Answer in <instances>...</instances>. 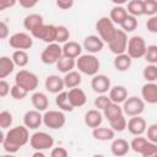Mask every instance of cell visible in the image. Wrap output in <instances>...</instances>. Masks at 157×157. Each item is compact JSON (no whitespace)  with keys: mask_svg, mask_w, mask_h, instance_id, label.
<instances>
[{"mask_svg":"<svg viewBox=\"0 0 157 157\" xmlns=\"http://www.w3.org/2000/svg\"><path fill=\"white\" fill-rule=\"evenodd\" d=\"M109 124H110V128H112L114 131H118V132L124 131V130L126 129V126H128V121H126L124 114H120V115H118L117 118L112 119V120L109 121Z\"/></svg>","mask_w":157,"mask_h":157,"instance_id":"d590c367","label":"cell"},{"mask_svg":"<svg viewBox=\"0 0 157 157\" xmlns=\"http://www.w3.org/2000/svg\"><path fill=\"white\" fill-rule=\"evenodd\" d=\"M110 103H112V99L109 98V96H105L104 93L101 94V96H98L94 99V107L97 109H102V110H104Z\"/></svg>","mask_w":157,"mask_h":157,"instance_id":"bcb514c9","label":"cell"},{"mask_svg":"<svg viewBox=\"0 0 157 157\" xmlns=\"http://www.w3.org/2000/svg\"><path fill=\"white\" fill-rule=\"evenodd\" d=\"M109 98L114 103H124L125 99L128 98V90L124 86H114L110 87L109 90Z\"/></svg>","mask_w":157,"mask_h":157,"instance_id":"cb8c5ba5","label":"cell"},{"mask_svg":"<svg viewBox=\"0 0 157 157\" xmlns=\"http://www.w3.org/2000/svg\"><path fill=\"white\" fill-rule=\"evenodd\" d=\"M75 65H76L75 59L63 55V56L58 60V63H56V69H58L60 72L66 74V72H69V71H72V69L75 67Z\"/></svg>","mask_w":157,"mask_h":157,"instance_id":"1f68e13d","label":"cell"},{"mask_svg":"<svg viewBox=\"0 0 157 157\" xmlns=\"http://www.w3.org/2000/svg\"><path fill=\"white\" fill-rule=\"evenodd\" d=\"M7 36H9V27L4 21H1L0 22V38L5 39Z\"/></svg>","mask_w":157,"mask_h":157,"instance_id":"11a10c76","label":"cell"},{"mask_svg":"<svg viewBox=\"0 0 157 157\" xmlns=\"http://www.w3.org/2000/svg\"><path fill=\"white\" fill-rule=\"evenodd\" d=\"M67 155H69V152L64 147H54L50 152L52 157H67Z\"/></svg>","mask_w":157,"mask_h":157,"instance_id":"681fc988","label":"cell"},{"mask_svg":"<svg viewBox=\"0 0 157 157\" xmlns=\"http://www.w3.org/2000/svg\"><path fill=\"white\" fill-rule=\"evenodd\" d=\"M92 136L98 141H109L115 136V131L112 128H94L92 131Z\"/></svg>","mask_w":157,"mask_h":157,"instance_id":"484cf974","label":"cell"},{"mask_svg":"<svg viewBox=\"0 0 157 157\" xmlns=\"http://www.w3.org/2000/svg\"><path fill=\"white\" fill-rule=\"evenodd\" d=\"M145 109V103L141 98L132 96L125 99V102L123 103V112L125 115L128 117H135V115H140Z\"/></svg>","mask_w":157,"mask_h":157,"instance_id":"30bf717a","label":"cell"},{"mask_svg":"<svg viewBox=\"0 0 157 157\" xmlns=\"http://www.w3.org/2000/svg\"><path fill=\"white\" fill-rule=\"evenodd\" d=\"M67 93H69V99H70L71 104L74 105V108L82 107V105L86 104L87 97H86V93H85L83 90L77 88V87H74V88H71Z\"/></svg>","mask_w":157,"mask_h":157,"instance_id":"d6986e66","label":"cell"},{"mask_svg":"<svg viewBox=\"0 0 157 157\" xmlns=\"http://www.w3.org/2000/svg\"><path fill=\"white\" fill-rule=\"evenodd\" d=\"M96 29L104 43H110L118 31L110 17H101L96 23Z\"/></svg>","mask_w":157,"mask_h":157,"instance_id":"3957f363","label":"cell"},{"mask_svg":"<svg viewBox=\"0 0 157 157\" xmlns=\"http://www.w3.org/2000/svg\"><path fill=\"white\" fill-rule=\"evenodd\" d=\"M31 101H32L33 107L37 110H39V112H44L49 107V99H48V97L43 92H36V93H33L32 97H31Z\"/></svg>","mask_w":157,"mask_h":157,"instance_id":"d4e9b609","label":"cell"},{"mask_svg":"<svg viewBox=\"0 0 157 157\" xmlns=\"http://www.w3.org/2000/svg\"><path fill=\"white\" fill-rule=\"evenodd\" d=\"M55 103L58 105L59 109L64 110V112H72L74 109V105L71 104L70 99H69V93L67 92H60L58 93L56 98H55Z\"/></svg>","mask_w":157,"mask_h":157,"instance_id":"f1b7e54d","label":"cell"},{"mask_svg":"<svg viewBox=\"0 0 157 157\" xmlns=\"http://www.w3.org/2000/svg\"><path fill=\"white\" fill-rule=\"evenodd\" d=\"M146 120L144 118H141L140 115H135V117H131L130 120L128 121V131L131 134V135H135V136H139V135H142L145 131H146Z\"/></svg>","mask_w":157,"mask_h":157,"instance_id":"5bb4252c","label":"cell"},{"mask_svg":"<svg viewBox=\"0 0 157 157\" xmlns=\"http://www.w3.org/2000/svg\"><path fill=\"white\" fill-rule=\"evenodd\" d=\"M128 15H129V13H128V10H126V9H124L121 5H115V6L110 10L109 17H110V20H112L114 23L120 25V23L125 20V17H126Z\"/></svg>","mask_w":157,"mask_h":157,"instance_id":"4dcf8cb0","label":"cell"},{"mask_svg":"<svg viewBox=\"0 0 157 157\" xmlns=\"http://www.w3.org/2000/svg\"><path fill=\"white\" fill-rule=\"evenodd\" d=\"M144 78L147 82H155L157 81V65L155 64H150L144 69Z\"/></svg>","mask_w":157,"mask_h":157,"instance_id":"74e56055","label":"cell"},{"mask_svg":"<svg viewBox=\"0 0 157 157\" xmlns=\"http://www.w3.org/2000/svg\"><path fill=\"white\" fill-rule=\"evenodd\" d=\"M146 28L151 33H157V15L151 16L146 22Z\"/></svg>","mask_w":157,"mask_h":157,"instance_id":"c3c4849f","label":"cell"},{"mask_svg":"<svg viewBox=\"0 0 157 157\" xmlns=\"http://www.w3.org/2000/svg\"><path fill=\"white\" fill-rule=\"evenodd\" d=\"M103 121V115L101 114L99 109H91L88 112H86L85 114V124L88 126V128H98L101 126Z\"/></svg>","mask_w":157,"mask_h":157,"instance_id":"ffe728a7","label":"cell"},{"mask_svg":"<svg viewBox=\"0 0 157 157\" xmlns=\"http://www.w3.org/2000/svg\"><path fill=\"white\" fill-rule=\"evenodd\" d=\"M75 0H56V6L63 9V10H67L74 5Z\"/></svg>","mask_w":157,"mask_h":157,"instance_id":"816d5d0a","label":"cell"},{"mask_svg":"<svg viewBox=\"0 0 157 157\" xmlns=\"http://www.w3.org/2000/svg\"><path fill=\"white\" fill-rule=\"evenodd\" d=\"M128 36H126V32L123 31V29H118L117 31V34L114 37V39L108 43V47L110 49L112 53L114 54H123L125 53L126 48H128Z\"/></svg>","mask_w":157,"mask_h":157,"instance_id":"7c38bea8","label":"cell"},{"mask_svg":"<svg viewBox=\"0 0 157 157\" xmlns=\"http://www.w3.org/2000/svg\"><path fill=\"white\" fill-rule=\"evenodd\" d=\"M33 157H44V153H43V151H40V150H36V152L32 155Z\"/></svg>","mask_w":157,"mask_h":157,"instance_id":"9f6ffc18","label":"cell"},{"mask_svg":"<svg viewBox=\"0 0 157 157\" xmlns=\"http://www.w3.org/2000/svg\"><path fill=\"white\" fill-rule=\"evenodd\" d=\"M141 96L144 101L150 104L157 103V83L146 82L141 88Z\"/></svg>","mask_w":157,"mask_h":157,"instance_id":"ac0fdd59","label":"cell"},{"mask_svg":"<svg viewBox=\"0 0 157 157\" xmlns=\"http://www.w3.org/2000/svg\"><path fill=\"white\" fill-rule=\"evenodd\" d=\"M130 148V144L124 139H115L110 145V151L114 156H125Z\"/></svg>","mask_w":157,"mask_h":157,"instance_id":"7402d4cb","label":"cell"},{"mask_svg":"<svg viewBox=\"0 0 157 157\" xmlns=\"http://www.w3.org/2000/svg\"><path fill=\"white\" fill-rule=\"evenodd\" d=\"M81 52H82V47L77 42L69 40V42L64 43L63 55L69 56V58H72V59H76V58H78L81 55Z\"/></svg>","mask_w":157,"mask_h":157,"instance_id":"603a6c76","label":"cell"},{"mask_svg":"<svg viewBox=\"0 0 157 157\" xmlns=\"http://www.w3.org/2000/svg\"><path fill=\"white\" fill-rule=\"evenodd\" d=\"M10 91H11V87H10L9 82L5 81L4 78H1V81H0V96L5 97V96H7L10 93Z\"/></svg>","mask_w":157,"mask_h":157,"instance_id":"f907efd6","label":"cell"},{"mask_svg":"<svg viewBox=\"0 0 157 157\" xmlns=\"http://www.w3.org/2000/svg\"><path fill=\"white\" fill-rule=\"evenodd\" d=\"M144 13L153 16L157 13V0H144Z\"/></svg>","mask_w":157,"mask_h":157,"instance_id":"ee69618b","label":"cell"},{"mask_svg":"<svg viewBox=\"0 0 157 157\" xmlns=\"http://www.w3.org/2000/svg\"><path fill=\"white\" fill-rule=\"evenodd\" d=\"M112 2H114L115 5H123V4L128 2V0H112Z\"/></svg>","mask_w":157,"mask_h":157,"instance_id":"6f0895ef","label":"cell"},{"mask_svg":"<svg viewBox=\"0 0 157 157\" xmlns=\"http://www.w3.org/2000/svg\"><path fill=\"white\" fill-rule=\"evenodd\" d=\"M76 66L80 72L88 75V76H94L98 74L99 70V60L93 55V54H85L80 55L78 59L76 60Z\"/></svg>","mask_w":157,"mask_h":157,"instance_id":"7a4b0ae2","label":"cell"},{"mask_svg":"<svg viewBox=\"0 0 157 157\" xmlns=\"http://www.w3.org/2000/svg\"><path fill=\"white\" fill-rule=\"evenodd\" d=\"M128 13L135 17L142 16L144 13V0H130L128 4Z\"/></svg>","mask_w":157,"mask_h":157,"instance_id":"836d02e7","label":"cell"},{"mask_svg":"<svg viewBox=\"0 0 157 157\" xmlns=\"http://www.w3.org/2000/svg\"><path fill=\"white\" fill-rule=\"evenodd\" d=\"M146 49H147V45L145 43V39L140 36H134L128 42L126 52L131 56V59H140L145 56Z\"/></svg>","mask_w":157,"mask_h":157,"instance_id":"52a82bcc","label":"cell"},{"mask_svg":"<svg viewBox=\"0 0 157 157\" xmlns=\"http://www.w3.org/2000/svg\"><path fill=\"white\" fill-rule=\"evenodd\" d=\"M145 60L150 64H157V45H148L145 53Z\"/></svg>","mask_w":157,"mask_h":157,"instance_id":"60d3db41","label":"cell"},{"mask_svg":"<svg viewBox=\"0 0 157 157\" xmlns=\"http://www.w3.org/2000/svg\"><path fill=\"white\" fill-rule=\"evenodd\" d=\"M147 140L157 144V124H151L147 128Z\"/></svg>","mask_w":157,"mask_h":157,"instance_id":"7dc6e473","label":"cell"},{"mask_svg":"<svg viewBox=\"0 0 157 157\" xmlns=\"http://www.w3.org/2000/svg\"><path fill=\"white\" fill-rule=\"evenodd\" d=\"M56 32H58L56 26H54V25H42L37 29H34L31 34L34 38L42 39L43 42L50 44V43L56 42Z\"/></svg>","mask_w":157,"mask_h":157,"instance_id":"9c48e42d","label":"cell"},{"mask_svg":"<svg viewBox=\"0 0 157 157\" xmlns=\"http://www.w3.org/2000/svg\"><path fill=\"white\" fill-rule=\"evenodd\" d=\"M10 93H11V97H12L13 99L22 101L23 98H26V97H27L28 91H26L25 88H22L21 86H18V85H16V83H15V85L11 87Z\"/></svg>","mask_w":157,"mask_h":157,"instance_id":"ab89813d","label":"cell"},{"mask_svg":"<svg viewBox=\"0 0 157 157\" xmlns=\"http://www.w3.org/2000/svg\"><path fill=\"white\" fill-rule=\"evenodd\" d=\"M140 155L144 157H157V144L147 140Z\"/></svg>","mask_w":157,"mask_h":157,"instance_id":"f35d334b","label":"cell"},{"mask_svg":"<svg viewBox=\"0 0 157 157\" xmlns=\"http://www.w3.org/2000/svg\"><path fill=\"white\" fill-rule=\"evenodd\" d=\"M12 60L15 63V65L20 66V67H23L28 64V54L26 53V50H21V49H17L13 52L12 54Z\"/></svg>","mask_w":157,"mask_h":157,"instance_id":"e575fe53","label":"cell"},{"mask_svg":"<svg viewBox=\"0 0 157 157\" xmlns=\"http://www.w3.org/2000/svg\"><path fill=\"white\" fill-rule=\"evenodd\" d=\"M12 120H13V119H12V114H11L10 112L2 110V112L0 113V126H1L2 130L10 128V126L12 125Z\"/></svg>","mask_w":157,"mask_h":157,"instance_id":"7bdbcfd3","label":"cell"},{"mask_svg":"<svg viewBox=\"0 0 157 157\" xmlns=\"http://www.w3.org/2000/svg\"><path fill=\"white\" fill-rule=\"evenodd\" d=\"M45 90L50 93H60L64 87H65V83H64V78H61L60 76L58 75H49L47 78H45Z\"/></svg>","mask_w":157,"mask_h":157,"instance_id":"e0dca14e","label":"cell"},{"mask_svg":"<svg viewBox=\"0 0 157 157\" xmlns=\"http://www.w3.org/2000/svg\"><path fill=\"white\" fill-rule=\"evenodd\" d=\"M18 2L23 9H32L39 2V0H18Z\"/></svg>","mask_w":157,"mask_h":157,"instance_id":"f5cc1de1","label":"cell"},{"mask_svg":"<svg viewBox=\"0 0 157 157\" xmlns=\"http://www.w3.org/2000/svg\"><path fill=\"white\" fill-rule=\"evenodd\" d=\"M66 117L60 110H47L43 115V124L49 129H60L65 125Z\"/></svg>","mask_w":157,"mask_h":157,"instance_id":"ba28073f","label":"cell"},{"mask_svg":"<svg viewBox=\"0 0 157 157\" xmlns=\"http://www.w3.org/2000/svg\"><path fill=\"white\" fill-rule=\"evenodd\" d=\"M31 136L28 132V128L26 125H18L12 129H10L6 135L4 136V140L1 142L2 148L9 153H16L22 146H25L29 141Z\"/></svg>","mask_w":157,"mask_h":157,"instance_id":"6da1fadb","label":"cell"},{"mask_svg":"<svg viewBox=\"0 0 157 157\" xmlns=\"http://www.w3.org/2000/svg\"><path fill=\"white\" fill-rule=\"evenodd\" d=\"M91 87L96 93L103 94L110 90V80L105 75H94L91 81Z\"/></svg>","mask_w":157,"mask_h":157,"instance_id":"4fadbf2b","label":"cell"},{"mask_svg":"<svg viewBox=\"0 0 157 157\" xmlns=\"http://www.w3.org/2000/svg\"><path fill=\"white\" fill-rule=\"evenodd\" d=\"M120 114H124L123 107H120L119 103H114V102H112V103L103 110V115H104V118H107L108 121H110L112 119L117 118V117L120 115Z\"/></svg>","mask_w":157,"mask_h":157,"instance_id":"d6a6232c","label":"cell"},{"mask_svg":"<svg viewBox=\"0 0 157 157\" xmlns=\"http://www.w3.org/2000/svg\"><path fill=\"white\" fill-rule=\"evenodd\" d=\"M103 45H104V42L102 40V38L98 37V36H94V34H91V36L86 37L85 40H83V48L90 54L99 53L103 49Z\"/></svg>","mask_w":157,"mask_h":157,"instance_id":"2e32d148","label":"cell"},{"mask_svg":"<svg viewBox=\"0 0 157 157\" xmlns=\"http://www.w3.org/2000/svg\"><path fill=\"white\" fill-rule=\"evenodd\" d=\"M81 81H82V78H81V75L78 71H69L64 76V83H65V87H67V88L78 87Z\"/></svg>","mask_w":157,"mask_h":157,"instance_id":"f546056e","label":"cell"},{"mask_svg":"<svg viewBox=\"0 0 157 157\" xmlns=\"http://www.w3.org/2000/svg\"><path fill=\"white\" fill-rule=\"evenodd\" d=\"M43 123V115L39 113V110H28L23 115V124L32 130H36Z\"/></svg>","mask_w":157,"mask_h":157,"instance_id":"9a60e30c","label":"cell"},{"mask_svg":"<svg viewBox=\"0 0 157 157\" xmlns=\"http://www.w3.org/2000/svg\"><path fill=\"white\" fill-rule=\"evenodd\" d=\"M15 69V63L12 58L9 56H1L0 58V78H5L9 76Z\"/></svg>","mask_w":157,"mask_h":157,"instance_id":"83f0119b","label":"cell"},{"mask_svg":"<svg viewBox=\"0 0 157 157\" xmlns=\"http://www.w3.org/2000/svg\"><path fill=\"white\" fill-rule=\"evenodd\" d=\"M29 144H31V147L33 150L44 151V150H49L50 147H53L54 139L52 135H49L44 131H37L31 136Z\"/></svg>","mask_w":157,"mask_h":157,"instance_id":"8992f818","label":"cell"},{"mask_svg":"<svg viewBox=\"0 0 157 157\" xmlns=\"http://www.w3.org/2000/svg\"><path fill=\"white\" fill-rule=\"evenodd\" d=\"M137 20H136V17L135 16H132V15H128L126 17H125V20L120 23V27H121V29L123 31H125V32H132V31H135L136 28H137Z\"/></svg>","mask_w":157,"mask_h":157,"instance_id":"8d00e7d4","label":"cell"},{"mask_svg":"<svg viewBox=\"0 0 157 157\" xmlns=\"http://www.w3.org/2000/svg\"><path fill=\"white\" fill-rule=\"evenodd\" d=\"M42 25H44L43 22V17L39 15V13H31V15H27L23 20V27L29 31L31 33L37 29L38 27H40Z\"/></svg>","mask_w":157,"mask_h":157,"instance_id":"44dd1931","label":"cell"},{"mask_svg":"<svg viewBox=\"0 0 157 157\" xmlns=\"http://www.w3.org/2000/svg\"><path fill=\"white\" fill-rule=\"evenodd\" d=\"M146 142H147V140H146L145 137H141V135H139L137 137H134V139H132V141H131V144H130V147H131V150H132L134 152L141 153V151H142L144 146L146 145Z\"/></svg>","mask_w":157,"mask_h":157,"instance_id":"b9f144b4","label":"cell"},{"mask_svg":"<svg viewBox=\"0 0 157 157\" xmlns=\"http://www.w3.org/2000/svg\"><path fill=\"white\" fill-rule=\"evenodd\" d=\"M131 56L126 53H123V54H118L113 61L114 64V67L118 70V71H126L128 69H130L131 66Z\"/></svg>","mask_w":157,"mask_h":157,"instance_id":"4316f807","label":"cell"},{"mask_svg":"<svg viewBox=\"0 0 157 157\" xmlns=\"http://www.w3.org/2000/svg\"><path fill=\"white\" fill-rule=\"evenodd\" d=\"M9 45L12 47L13 49L26 50V49H29L33 45V39L29 34H27L25 32H17V33H15L10 37Z\"/></svg>","mask_w":157,"mask_h":157,"instance_id":"8fae6325","label":"cell"},{"mask_svg":"<svg viewBox=\"0 0 157 157\" xmlns=\"http://www.w3.org/2000/svg\"><path fill=\"white\" fill-rule=\"evenodd\" d=\"M61 56H63V48L59 45V43L54 42L48 44L44 48V50L40 54V60L43 64L53 65V64H56Z\"/></svg>","mask_w":157,"mask_h":157,"instance_id":"5b68a950","label":"cell"},{"mask_svg":"<svg viewBox=\"0 0 157 157\" xmlns=\"http://www.w3.org/2000/svg\"><path fill=\"white\" fill-rule=\"evenodd\" d=\"M38 77L36 74L28 70H20L15 76V83L25 88L26 91L31 92L38 87Z\"/></svg>","mask_w":157,"mask_h":157,"instance_id":"277c9868","label":"cell"},{"mask_svg":"<svg viewBox=\"0 0 157 157\" xmlns=\"http://www.w3.org/2000/svg\"><path fill=\"white\" fill-rule=\"evenodd\" d=\"M56 43H66L70 38V32L65 26H56Z\"/></svg>","mask_w":157,"mask_h":157,"instance_id":"f6af8a7d","label":"cell"},{"mask_svg":"<svg viewBox=\"0 0 157 157\" xmlns=\"http://www.w3.org/2000/svg\"><path fill=\"white\" fill-rule=\"evenodd\" d=\"M18 0H0V11H4L9 7H12L15 6V4L17 2Z\"/></svg>","mask_w":157,"mask_h":157,"instance_id":"db71d44e","label":"cell"}]
</instances>
